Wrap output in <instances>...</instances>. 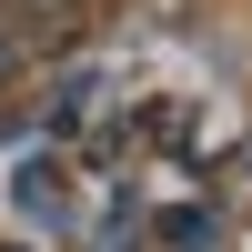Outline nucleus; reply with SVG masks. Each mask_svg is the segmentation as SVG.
I'll return each mask as SVG.
<instances>
[{
    "mask_svg": "<svg viewBox=\"0 0 252 252\" xmlns=\"http://www.w3.org/2000/svg\"><path fill=\"white\" fill-rule=\"evenodd\" d=\"M10 71H20V51H10V31H0V91H10Z\"/></svg>",
    "mask_w": 252,
    "mask_h": 252,
    "instance_id": "1",
    "label": "nucleus"
}]
</instances>
